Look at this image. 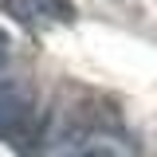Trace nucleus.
<instances>
[{
	"mask_svg": "<svg viewBox=\"0 0 157 157\" xmlns=\"http://www.w3.org/2000/svg\"><path fill=\"white\" fill-rule=\"evenodd\" d=\"M0 137L20 157H39L43 130H39L36 98L24 82H0Z\"/></svg>",
	"mask_w": 157,
	"mask_h": 157,
	"instance_id": "obj_1",
	"label": "nucleus"
},
{
	"mask_svg": "<svg viewBox=\"0 0 157 157\" xmlns=\"http://www.w3.org/2000/svg\"><path fill=\"white\" fill-rule=\"evenodd\" d=\"M0 4L24 28H43V24H55V20H71V12H75L67 0H0Z\"/></svg>",
	"mask_w": 157,
	"mask_h": 157,
	"instance_id": "obj_2",
	"label": "nucleus"
},
{
	"mask_svg": "<svg viewBox=\"0 0 157 157\" xmlns=\"http://www.w3.org/2000/svg\"><path fill=\"white\" fill-rule=\"evenodd\" d=\"M71 157H118V153L102 141V137H86L82 145H75V149H71Z\"/></svg>",
	"mask_w": 157,
	"mask_h": 157,
	"instance_id": "obj_3",
	"label": "nucleus"
},
{
	"mask_svg": "<svg viewBox=\"0 0 157 157\" xmlns=\"http://www.w3.org/2000/svg\"><path fill=\"white\" fill-rule=\"evenodd\" d=\"M4 63H8V36L0 32V67H4Z\"/></svg>",
	"mask_w": 157,
	"mask_h": 157,
	"instance_id": "obj_4",
	"label": "nucleus"
}]
</instances>
